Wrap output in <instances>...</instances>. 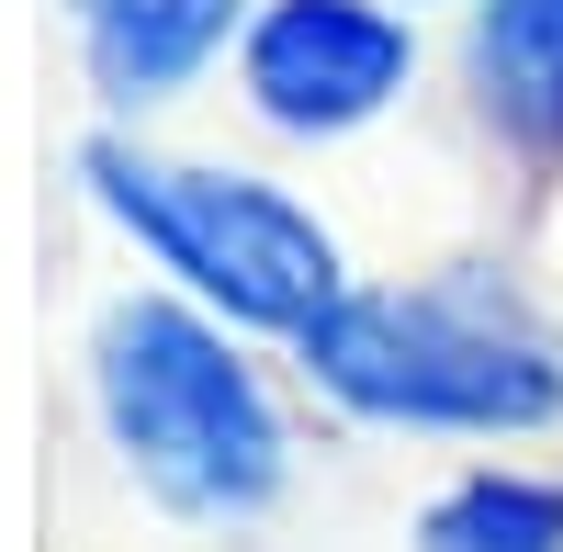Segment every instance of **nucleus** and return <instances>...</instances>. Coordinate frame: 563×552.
<instances>
[{
    "mask_svg": "<svg viewBox=\"0 0 563 552\" xmlns=\"http://www.w3.org/2000/svg\"><path fill=\"white\" fill-rule=\"evenodd\" d=\"M90 429H102L113 474L180 530H249L294 485V418H282L271 373L225 316L180 305L169 283L113 294L90 316L79 350Z\"/></svg>",
    "mask_w": 563,
    "mask_h": 552,
    "instance_id": "1",
    "label": "nucleus"
},
{
    "mask_svg": "<svg viewBox=\"0 0 563 552\" xmlns=\"http://www.w3.org/2000/svg\"><path fill=\"white\" fill-rule=\"evenodd\" d=\"M294 373L350 429H406V440H552L563 429V339L496 271L350 283L294 339Z\"/></svg>",
    "mask_w": 563,
    "mask_h": 552,
    "instance_id": "2",
    "label": "nucleus"
},
{
    "mask_svg": "<svg viewBox=\"0 0 563 552\" xmlns=\"http://www.w3.org/2000/svg\"><path fill=\"white\" fill-rule=\"evenodd\" d=\"M79 192L113 238L158 271L180 305L225 316L238 339H282L294 350L327 305L350 294V249L316 203H294L260 169H214V158H169L124 124L79 135Z\"/></svg>",
    "mask_w": 563,
    "mask_h": 552,
    "instance_id": "3",
    "label": "nucleus"
},
{
    "mask_svg": "<svg viewBox=\"0 0 563 552\" xmlns=\"http://www.w3.org/2000/svg\"><path fill=\"white\" fill-rule=\"evenodd\" d=\"M417 12L406 0H260L238 34V102L294 135V147H339V135L384 124L417 90Z\"/></svg>",
    "mask_w": 563,
    "mask_h": 552,
    "instance_id": "4",
    "label": "nucleus"
},
{
    "mask_svg": "<svg viewBox=\"0 0 563 552\" xmlns=\"http://www.w3.org/2000/svg\"><path fill=\"white\" fill-rule=\"evenodd\" d=\"M260 0H57V23L79 45V79L102 113H158L180 90H203L238 57Z\"/></svg>",
    "mask_w": 563,
    "mask_h": 552,
    "instance_id": "5",
    "label": "nucleus"
},
{
    "mask_svg": "<svg viewBox=\"0 0 563 552\" xmlns=\"http://www.w3.org/2000/svg\"><path fill=\"white\" fill-rule=\"evenodd\" d=\"M462 102L519 180L563 169V0H462Z\"/></svg>",
    "mask_w": 563,
    "mask_h": 552,
    "instance_id": "6",
    "label": "nucleus"
},
{
    "mask_svg": "<svg viewBox=\"0 0 563 552\" xmlns=\"http://www.w3.org/2000/svg\"><path fill=\"white\" fill-rule=\"evenodd\" d=\"M417 552H563V474L474 463L417 508Z\"/></svg>",
    "mask_w": 563,
    "mask_h": 552,
    "instance_id": "7",
    "label": "nucleus"
},
{
    "mask_svg": "<svg viewBox=\"0 0 563 552\" xmlns=\"http://www.w3.org/2000/svg\"><path fill=\"white\" fill-rule=\"evenodd\" d=\"M406 12H417V0H406Z\"/></svg>",
    "mask_w": 563,
    "mask_h": 552,
    "instance_id": "8",
    "label": "nucleus"
}]
</instances>
